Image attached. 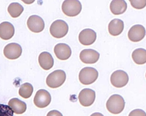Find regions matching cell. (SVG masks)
Here are the masks:
<instances>
[{
	"label": "cell",
	"mask_w": 146,
	"mask_h": 116,
	"mask_svg": "<svg viewBox=\"0 0 146 116\" xmlns=\"http://www.w3.org/2000/svg\"><path fill=\"white\" fill-rule=\"evenodd\" d=\"M125 102L120 95L115 94L111 96L107 100L106 107L111 113L115 114L121 113L123 110Z\"/></svg>",
	"instance_id": "6da1fadb"
},
{
	"label": "cell",
	"mask_w": 146,
	"mask_h": 116,
	"mask_svg": "<svg viewBox=\"0 0 146 116\" xmlns=\"http://www.w3.org/2000/svg\"><path fill=\"white\" fill-rule=\"evenodd\" d=\"M66 78L65 72L57 70L50 73L47 76L46 82L47 86L52 88H57L64 83Z\"/></svg>",
	"instance_id": "7a4b0ae2"
},
{
	"label": "cell",
	"mask_w": 146,
	"mask_h": 116,
	"mask_svg": "<svg viewBox=\"0 0 146 116\" xmlns=\"http://www.w3.org/2000/svg\"><path fill=\"white\" fill-rule=\"evenodd\" d=\"M98 73L93 67H86L82 69L79 74V79L82 84L88 85L95 82L97 79Z\"/></svg>",
	"instance_id": "3957f363"
},
{
	"label": "cell",
	"mask_w": 146,
	"mask_h": 116,
	"mask_svg": "<svg viewBox=\"0 0 146 116\" xmlns=\"http://www.w3.org/2000/svg\"><path fill=\"white\" fill-rule=\"evenodd\" d=\"M62 9L66 15L69 16H74L80 13L82 6L78 0H66L63 2Z\"/></svg>",
	"instance_id": "277c9868"
},
{
	"label": "cell",
	"mask_w": 146,
	"mask_h": 116,
	"mask_svg": "<svg viewBox=\"0 0 146 116\" xmlns=\"http://www.w3.org/2000/svg\"><path fill=\"white\" fill-rule=\"evenodd\" d=\"M68 25L64 21L57 20L52 23L50 28L51 35L54 37L59 38L63 37L67 33Z\"/></svg>",
	"instance_id": "5b68a950"
},
{
	"label": "cell",
	"mask_w": 146,
	"mask_h": 116,
	"mask_svg": "<svg viewBox=\"0 0 146 116\" xmlns=\"http://www.w3.org/2000/svg\"><path fill=\"white\" fill-rule=\"evenodd\" d=\"M129 76L127 73L121 70L114 72L110 77V82L114 87L121 88L125 86L129 81Z\"/></svg>",
	"instance_id": "8992f818"
},
{
	"label": "cell",
	"mask_w": 146,
	"mask_h": 116,
	"mask_svg": "<svg viewBox=\"0 0 146 116\" xmlns=\"http://www.w3.org/2000/svg\"><path fill=\"white\" fill-rule=\"evenodd\" d=\"M51 100L49 93L45 90L41 89L36 92L34 98V103L38 107L43 108L50 104Z\"/></svg>",
	"instance_id": "52a82bcc"
},
{
	"label": "cell",
	"mask_w": 146,
	"mask_h": 116,
	"mask_svg": "<svg viewBox=\"0 0 146 116\" xmlns=\"http://www.w3.org/2000/svg\"><path fill=\"white\" fill-rule=\"evenodd\" d=\"M95 98V92L88 88L82 89L80 92L78 96L80 103L84 107L91 105L94 103Z\"/></svg>",
	"instance_id": "ba28073f"
},
{
	"label": "cell",
	"mask_w": 146,
	"mask_h": 116,
	"mask_svg": "<svg viewBox=\"0 0 146 116\" xmlns=\"http://www.w3.org/2000/svg\"><path fill=\"white\" fill-rule=\"evenodd\" d=\"M22 50L21 45L15 43H12L6 45L3 49L5 56L10 59L18 58L21 55Z\"/></svg>",
	"instance_id": "9c48e42d"
},
{
	"label": "cell",
	"mask_w": 146,
	"mask_h": 116,
	"mask_svg": "<svg viewBox=\"0 0 146 116\" xmlns=\"http://www.w3.org/2000/svg\"><path fill=\"white\" fill-rule=\"evenodd\" d=\"M27 26L32 32L39 33L42 31L45 26L44 22L40 16L33 15L29 16L27 22Z\"/></svg>",
	"instance_id": "30bf717a"
},
{
	"label": "cell",
	"mask_w": 146,
	"mask_h": 116,
	"mask_svg": "<svg viewBox=\"0 0 146 116\" xmlns=\"http://www.w3.org/2000/svg\"><path fill=\"white\" fill-rule=\"evenodd\" d=\"M99 53L92 49H85L82 50L80 54L82 61L86 64H93L96 62L100 57Z\"/></svg>",
	"instance_id": "8fae6325"
},
{
	"label": "cell",
	"mask_w": 146,
	"mask_h": 116,
	"mask_svg": "<svg viewBox=\"0 0 146 116\" xmlns=\"http://www.w3.org/2000/svg\"><path fill=\"white\" fill-rule=\"evenodd\" d=\"M145 35V28L140 24L133 26L129 30L128 34L129 39L134 42L140 41L144 38Z\"/></svg>",
	"instance_id": "7c38bea8"
},
{
	"label": "cell",
	"mask_w": 146,
	"mask_h": 116,
	"mask_svg": "<svg viewBox=\"0 0 146 116\" xmlns=\"http://www.w3.org/2000/svg\"><path fill=\"white\" fill-rule=\"evenodd\" d=\"M78 38L79 42L84 45H89L94 43L96 38V33L93 30L86 28L80 33Z\"/></svg>",
	"instance_id": "4fadbf2b"
},
{
	"label": "cell",
	"mask_w": 146,
	"mask_h": 116,
	"mask_svg": "<svg viewBox=\"0 0 146 116\" xmlns=\"http://www.w3.org/2000/svg\"><path fill=\"white\" fill-rule=\"evenodd\" d=\"M54 52L56 57L62 60L68 59L72 53L71 49L69 46L62 43L58 44L55 46Z\"/></svg>",
	"instance_id": "5bb4252c"
},
{
	"label": "cell",
	"mask_w": 146,
	"mask_h": 116,
	"mask_svg": "<svg viewBox=\"0 0 146 116\" xmlns=\"http://www.w3.org/2000/svg\"><path fill=\"white\" fill-rule=\"evenodd\" d=\"M15 28L13 26L8 22H3L0 24V37L4 40L11 39L14 35Z\"/></svg>",
	"instance_id": "9a60e30c"
},
{
	"label": "cell",
	"mask_w": 146,
	"mask_h": 116,
	"mask_svg": "<svg viewBox=\"0 0 146 116\" xmlns=\"http://www.w3.org/2000/svg\"><path fill=\"white\" fill-rule=\"evenodd\" d=\"M38 61L40 66L44 70H49L53 66V59L49 53L44 51L41 53L39 55Z\"/></svg>",
	"instance_id": "2e32d148"
},
{
	"label": "cell",
	"mask_w": 146,
	"mask_h": 116,
	"mask_svg": "<svg viewBox=\"0 0 146 116\" xmlns=\"http://www.w3.org/2000/svg\"><path fill=\"white\" fill-rule=\"evenodd\" d=\"M124 27L123 21L119 19L115 18L112 20L108 25L109 33L113 36H117L122 32Z\"/></svg>",
	"instance_id": "e0dca14e"
},
{
	"label": "cell",
	"mask_w": 146,
	"mask_h": 116,
	"mask_svg": "<svg viewBox=\"0 0 146 116\" xmlns=\"http://www.w3.org/2000/svg\"><path fill=\"white\" fill-rule=\"evenodd\" d=\"M127 8V4L124 0H113L110 3V10L114 15L123 14Z\"/></svg>",
	"instance_id": "ac0fdd59"
},
{
	"label": "cell",
	"mask_w": 146,
	"mask_h": 116,
	"mask_svg": "<svg viewBox=\"0 0 146 116\" xmlns=\"http://www.w3.org/2000/svg\"><path fill=\"white\" fill-rule=\"evenodd\" d=\"M8 104L13 112L17 114L23 113L25 112L27 109L26 103L17 98H13L11 99Z\"/></svg>",
	"instance_id": "d6986e66"
},
{
	"label": "cell",
	"mask_w": 146,
	"mask_h": 116,
	"mask_svg": "<svg viewBox=\"0 0 146 116\" xmlns=\"http://www.w3.org/2000/svg\"><path fill=\"white\" fill-rule=\"evenodd\" d=\"M134 61L138 65H142L146 62V51L143 48H139L135 49L132 54Z\"/></svg>",
	"instance_id": "ffe728a7"
},
{
	"label": "cell",
	"mask_w": 146,
	"mask_h": 116,
	"mask_svg": "<svg viewBox=\"0 0 146 116\" xmlns=\"http://www.w3.org/2000/svg\"><path fill=\"white\" fill-rule=\"evenodd\" d=\"M24 10L23 6L18 3H11L9 5L7 11L12 17L17 18L19 16Z\"/></svg>",
	"instance_id": "44dd1931"
},
{
	"label": "cell",
	"mask_w": 146,
	"mask_h": 116,
	"mask_svg": "<svg viewBox=\"0 0 146 116\" xmlns=\"http://www.w3.org/2000/svg\"><path fill=\"white\" fill-rule=\"evenodd\" d=\"M33 91L32 85L29 83H25L21 86L19 90V95L23 98L27 99L31 96Z\"/></svg>",
	"instance_id": "7402d4cb"
},
{
	"label": "cell",
	"mask_w": 146,
	"mask_h": 116,
	"mask_svg": "<svg viewBox=\"0 0 146 116\" xmlns=\"http://www.w3.org/2000/svg\"><path fill=\"white\" fill-rule=\"evenodd\" d=\"M13 111L9 106L0 104V116H13Z\"/></svg>",
	"instance_id": "603a6c76"
},
{
	"label": "cell",
	"mask_w": 146,
	"mask_h": 116,
	"mask_svg": "<svg viewBox=\"0 0 146 116\" xmlns=\"http://www.w3.org/2000/svg\"><path fill=\"white\" fill-rule=\"evenodd\" d=\"M129 1L131 6L137 9H142L145 7L146 5V0H130Z\"/></svg>",
	"instance_id": "cb8c5ba5"
},
{
	"label": "cell",
	"mask_w": 146,
	"mask_h": 116,
	"mask_svg": "<svg viewBox=\"0 0 146 116\" xmlns=\"http://www.w3.org/2000/svg\"><path fill=\"white\" fill-rule=\"evenodd\" d=\"M128 116H146L145 112L143 110L136 109L131 111Z\"/></svg>",
	"instance_id": "d4e9b609"
},
{
	"label": "cell",
	"mask_w": 146,
	"mask_h": 116,
	"mask_svg": "<svg viewBox=\"0 0 146 116\" xmlns=\"http://www.w3.org/2000/svg\"><path fill=\"white\" fill-rule=\"evenodd\" d=\"M46 116H63L62 114L56 110H52L49 111L47 114Z\"/></svg>",
	"instance_id": "484cf974"
},
{
	"label": "cell",
	"mask_w": 146,
	"mask_h": 116,
	"mask_svg": "<svg viewBox=\"0 0 146 116\" xmlns=\"http://www.w3.org/2000/svg\"><path fill=\"white\" fill-rule=\"evenodd\" d=\"M90 116H104L102 113L96 112L92 114Z\"/></svg>",
	"instance_id": "4316f807"
}]
</instances>
